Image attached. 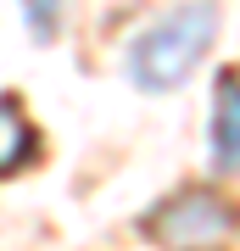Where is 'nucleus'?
<instances>
[{"mask_svg":"<svg viewBox=\"0 0 240 251\" xmlns=\"http://www.w3.org/2000/svg\"><path fill=\"white\" fill-rule=\"evenodd\" d=\"M213 34H218V6L213 0H190V6L157 17L129 45V78H134V90H145V95L179 90V84L196 73V62L207 56Z\"/></svg>","mask_w":240,"mask_h":251,"instance_id":"nucleus-1","label":"nucleus"},{"mask_svg":"<svg viewBox=\"0 0 240 251\" xmlns=\"http://www.w3.org/2000/svg\"><path fill=\"white\" fill-rule=\"evenodd\" d=\"M140 229H145V240L162 246V251H229L235 212H229V201H223L218 190L190 184V190H179V196L157 201Z\"/></svg>","mask_w":240,"mask_h":251,"instance_id":"nucleus-2","label":"nucleus"},{"mask_svg":"<svg viewBox=\"0 0 240 251\" xmlns=\"http://www.w3.org/2000/svg\"><path fill=\"white\" fill-rule=\"evenodd\" d=\"M240 162V112H235V73H218V95H213V168L235 173Z\"/></svg>","mask_w":240,"mask_h":251,"instance_id":"nucleus-3","label":"nucleus"},{"mask_svg":"<svg viewBox=\"0 0 240 251\" xmlns=\"http://www.w3.org/2000/svg\"><path fill=\"white\" fill-rule=\"evenodd\" d=\"M34 151H39V134H34V123H28L23 100L0 95V179H6L11 168H23Z\"/></svg>","mask_w":240,"mask_h":251,"instance_id":"nucleus-4","label":"nucleus"},{"mask_svg":"<svg viewBox=\"0 0 240 251\" xmlns=\"http://www.w3.org/2000/svg\"><path fill=\"white\" fill-rule=\"evenodd\" d=\"M62 6H67V0H23V17H28V28H34V39H56Z\"/></svg>","mask_w":240,"mask_h":251,"instance_id":"nucleus-5","label":"nucleus"}]
</instances>
